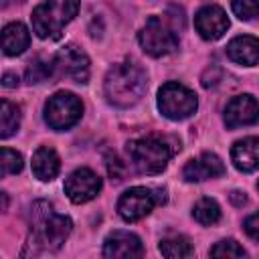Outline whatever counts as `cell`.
Returning <instances> with one entry per match:
<instances>
[{
    "mask_svg": "<svg viewBox=\"0 0 259 259\" xmlns=\"http://www.w3.org/2000/svg\"><path fill=\"white\" fill-rule=\"evenodd\" d=\"M2 85H4V87H16V85H18V77H16L14 73H4Z\"/></svg>",
    "mask_w": 259,
    "mask_h": 259,
    "instance_id": "28",
    "label": "cell"
},
{
    "mask_svg": "<svg viewBox=\"0 0 259 259\" xmlns=\"http://www.w3.org/2000/svg\"><path fill=\"white\" fill-rule=\"evenodd\" d=\"M174 150L176 148L170 146L166 138H158V136L138 138L127 142L125 146L130 162L142 174H160L174 156Z\"/></svg>",
    "mask_w": 259,
    "mask_h": 259,
    "instance_id": "3",
    "label": "cell"
},
{
    "mask_svg": "<svg viewBox=\"0 0 259 259\" xmlns=\"http://www.w3.org/2000/svg\"><path fill=\"white\" fill-rule=\"evenodd\" d=\"M83 115L81 99L71 91H59L45 103V121L49 127L57 132H65L73 127Z\"/></svg>",
    "mask_w": 259,
    "mask_h": 259,
    "instance_id": "7",
    "label": "cell"
},
{
    "mask_svg": "<svg viewBox=\"0 0 259 259\" xmlns=\"http://www.w3.org/2000/svg\"><path fill=\"white\" fill-rule=\"evenodd\" d=\"M192 217H194L196 223H200L204 227H210V225L219 223V219H221V206H219V202L214 198L204 196V198L196 200V204L192 206Z\"/></svg>",
    "mask_w": 259,
    "mask_h": 259,
    "instance_id": "21",
    "label": "cell"
},
{
    "mask_svg": "<svg viewBox=\"0 0 259 259\" xmlns=\"http://www.w3.org/2000/svg\"><path fill=\"white\" fill-rule=\"evenodd\" d=\"M22 166H24L22 156H20L16 150L2 148V152H0V174H2V176L18 174V172L22 170Z\"/></svg>",
    "mask_w": 259,
    "mask_h": 259,
    "instance_id": "24",
    "label": "cell"
},
{
    "mask_svg": "<svg viewBox=\"0 0 259 259\" xmlns=\"http://www.w3.org/2000/svg\"><path fill=\"white\" fill-rule=\"evenodd\" d=\"M194 26H196V32L204 40H217L227 32L229 16L221 6L206 4L194 14Z\"/></svg>",
    "mask_w": 259,
    "mask_h": 259,
    "instance_id": "12",
    "label": "cell"
},
{
    "mask_svg": "<svg viewBox=\"0 0 259 259\" xmlns=\"http://www.w3.org/2000/svg\"><path fill=\"white\" fill-rule=\"evenodd\" d=\"M166 202V190L164 188H146V186H134L125 190L117 200V212L123 221L136 223L152 212L154 206Z\"/></svg>",
    "mask_w": 259,
    "mask_h": 259,
    "instance_id": "5",
    "label": "cell"
},
{
    "mask_svg": "<svg viewBox=\"0 0 259 259\" xmlns=\"http://www.w3.org/2000/svg\"><path fill=\"white\" fill-rule=\"evenodd\" d=\"M8 208V196H6V192H2V210H6Z\"/></svg>",
    "mask_w": 259,
    "mask_h": 259,
    "instance_id": "29",
    "label": "cell"
},
{
    "mask_svg": "<svg viewBox=\"0 0 259 259\" xmlns=\"http://www.w3.org/2000/svg\"><path fill=\"white\" fill-rule=\"evenodd\" d=\"M101 190V178L89 168H77L65 180V194L71 202L83 204L93 200Z\"/></svg>",
    "mask_w": 259,
    "mask_h": 259,
    "instance_id": "10",
    "label": "cell"
},
{
    "mask_svg": "<svg viewBox=\"0 0 259 259\" xmlns=\"http://www.w3.org/2000/svg\"><path fill=\"white\" fill-rule=\"evenodd\" d=\"M231 160L237 170L253 172L259 168V138H243L233 144Z\"/></svg>",
    "mask_w": 259,
    "mask_h": 259,
    "instance_id": "16",
    "label": "cell"
},
{
    "mask_svg": "<svg viewBox=\"0 0 259 259\" xmlns=\"http://www.w3.org/2000/svg\"><path fill=\"white\" fill-rule=\"evenodd\" d=\"M196 107H198V99L194 91H190L188 87L176 81L164 83L158 91V109L168 119H174V121L186 119L196 111Z\"/></svg>",
    "mask_w": 259,
    "mask_h": 259,
    "instance_id": "6",
    "label": "cell"
},
{
    "mask_svg": "<svg viewBox=\"0 0 259 259\" xmlns=\"http://www.w3.org/2000/svg\"><path fill=\"white\" fill-rule=\"evenodd\" d=\"M229 198H231V202H233L235 206H243V204L247 202V196H245V192H241V190H233V192L229 194Z\"/></svg>",
    "mask_w": 259,
    "mask_h": 259,
    "instance_id": "27",
    "label": "cell"
},
{
    "mask_svg": "<svg viewBox=\"0 0 259 259\" xmlns=\"http://www.w3.org/2000/svg\"><path fill=\"white\" fill-rule=\"evenodd\" d=\"M210 259H249V255L235 239H223L212 245Z\"/></svg>",
    "mask_w": 259,
    "mask_h": 259,
    "instance_id": "23",
    "label": "cell"
},
{
    "mask_svg": "<svg viewBox=\"0 0 259 259\" xmlns=\"http://www.w3.org/2000/svg\"><path fill=\"white\" fill-rule=\"evenodd\" d=\"M55 71L57 75L69 77L75 83L89 81V57L77 45H65L55 57Z\"/></svg>",
    "mask_w": 259,
    "mask_h": 259,
    "instance_id": "9",
    "label": "cell"
},
{
    "mask_svg": "<svg viewBox=\"0 0 259 259\" xmlns=\"http://www.w3.org/2000/svg\"><path fill=\"white\" fill-rule=\"evenodd\" d=\"M55 73L57 71H55V61L53 59H40V57H36L34 61L28 63L26 73H24V79H26V83L32 85V83H42V81L51 79Z\"/></svg>",
    "mask_w": 259,
    "mask_h": 259,
    "instance_id": "22",
    "label": "cell"
},
{
    "mask_svg": "<svg viewBox=\"0 0 259 259\" xmlns=\"http://www.w3.org/2000/svg\"><path fill=\"white\" fill-rule=\"evenodd\" d=\"M61 170V160L57 156V152L49 146H40L34 154H32V172L38 180L42 182H51L57 178Z\"/></svg>",
    "mask_w": 259,
    "mask_h": 259,
    "instance_id": "17",
    "label": "cell"
},
{
    "mask_svg": "<svg viewBox=\"0 0 259 259\" xmlns=\"http://www.w3.org/2000/svg\"><path fill=\"white\" fill-rule=\"evenodd\" d=\"M243 229H245V233H247L251 239L259 241V210H257V212H253V214H249V217L245 219Z\"/></svg>",
    "mask_w": 259,
    "mask_h": 259,
    "instance_id": "26",
    "label": "cell"
},
{
    "mask_svg": "<svg viewBox=\"0 0 259 259\" xmlns=\"http://www.w3.org/2000/svg\"><path fill=\"white\" fill-rule=\"evenodd\" d=\"M227 57L237 65H245V67L259 65V38L251 34L235 36L227 45Z\"/></svg>",
    "mask_w": 259,
    "mask_h": 259,
    "instance_id": "15",
    "label": "cell"
},
{
    "mask_svg": "<svg viewBox=\"0 0 259 259\" xmlns=\"http://www.w3.org/2000/svg\"><path fill=\"white\" fill-rule=\"evenodd\" d=\"M257 188H259V182H257Z\"/></svg>",
    "mask_w": 259,
    "mask_h": 259,
    "instance_id": "30",
    "label": "cell"
},
{
    "mask_svg": "<svg viewBox=\"0 0 259 259\" xmlns=\"http://www.w3.org/2000/svg\"><path fill=\"white\" fill-rule=\"evenodd\" d=\"M162 257L166 259H190L194 253V247L186 235H168L158 245Z\"/></svg>",
    "mask_w": 259,
    "mask_h": 259,
    "instance_id": "19",
    "label": "cell"
},
{
    "mask_svg": "<svg viewBox=\"0 0 259 259\" xmlns=\"http://www.w3.org/2000/svg\"><path fill=\"white\" fill-rule=\"evenodd\" d=\"M28 221H30V231L20 259H38L40 253L61 249V245L65 243V239L73 229L71 219L59 214L53 208V204L47 200L32 202Z\"/></svg>",
    "mask_w": 259,
    "mask_h": 259,
    "instance_id": "1",
    "label": "cell"
},
{
    "mask_svg": "<svg viewBox=\"0 0 259 259\" xmlns=\"http://www.w3.org/2000/svg\"><path fill=\"white\" fill-rule=\"evenodd\" d=\"M105 259H144V245L130 231H113L103 241Z\"/></svg>",
    "mask_w": 259,
    "mask_h": 259,
    "instance_id": "11",
    "label": "cell"
},
{
    "mask_svg": "<svg viewBox=\"0 0 259 259\" xmlns=\"http://www.w3.org/2000/svg\"><path fill=\"white\" fill-rule=\"evenodd\" d=\"M20 127V107L10 103L8 99H2L0 105V138L8 140L12 134H16Z\"/></svg>",
    "mask_w": 259,
    "mask_h": 259,
    "instance_id": "20",
    "label": "cell"
},
{
    "mask_svg": "<svg viewBox=\"0 0 259 259\" xmlns=\"http://www.w3.org/2000/svg\"><path fill=\"white\" fill-rule=\"evenodd\" d=\"M79 4L71 0H51L34 6L32 10V30L38 38H59L65 24L77 16Z\"/></svg>",
    "mask_w": 259,
    "mask_h": 259,
    "instance_id": "4",
    "label": "cell"
},
{
    "mask_svg": "<svg viewBox=\"0 0 259 259\" xmlns=\"http://www.w3.org/2000/svg\"><path fill=\"white\" fill-rule=\"evenodd\" d=\"M225 174V164L217 154L204 152L198 158H192L184 164L182 176L186 182H202L208 178H219Z\"/></svg>",
    "mask_w": 259,
    "mask_h": 259,
    "instance_id": "14",
    "label": "cell"
},
{
    "mask_svg": "<svg viewBox=\"0 0 259 259\" xmlns=\"http://www.w3.org/2000/svg\"><path fill=\"white\" fill-rule=\"evenodd\" d=\"M138 40L144 53H148L150 57H166L178 49L176 32L160 16H150L146 20L144 28L138 34Z\"/></svg>",
    "mask_w": 259,
    "mask_h": 259,
    "instance_id": "8",
    "label": "cell"
},
{
    "mask_svg": "<svg viewBox=\"0 0 259 259\" xmlns=\"http://www.w3.org/2000/svg\"><path fill=\"white\" fill-rule=\"evenodd\" d=\"M259 121V101L253 95H237L225 107V125L229 130L253 125Z\"/></svg>",
    "mask_w": 259,
    "mask_h": 259,
    "instance_id": "13",
    "label": "cell"
},
{
    "mask_svg": "<svg viewBox=\"0 0 259 259\" xmlns=\"http://www.w3.org/2000/svg\"><path fill=\"white\" fill-rule=\"evenodd\" d=\"M30 45L28 28L22 22H10L2 28V51L8 57L22 55Z\"/></svg>",
    "mask_w": 259,
    "mask_h": 259,
    "instance_id": "18",
    "label": "cell"
},
{
    "mask_svg": "<svg viewBox=\"0 0 259 259\" xmlns=\"http://www.w3.org/2000/svg\"><path fill=\"white\" fill-rule=\"evenodd\" d=\"M146 87H148V79L144 69L132 61L113 65L103 81V93L107 103L119 109L136 105L146 93Z\"/></svg>",
    "mask_w": 259,
    "mask_h": 259,
    "instance_id": "2",
    "label": "cell"
},
{
    "mask_svg": "<svg viewBox=\"0 0 259 259\" xmlns=\"http://www.w3.org/2000/svg\"><path fill=\"white\" fill-rule=\"evenodd\" d=\"M233 12L241 18V20H251L255 16H259V2H251V0H237L231 4Z\"/></svg>",
    "mask_w": 259,
    "mask_h": 259,
    "instance_id": "25",
    "label": "cell"
}]
</instances>
